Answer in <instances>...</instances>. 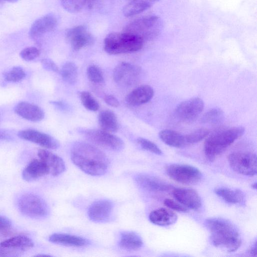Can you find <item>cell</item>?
<instances>
[{"mask_svg":"<svg viewBox=\"0 0 257 257\" xmlns=\"http://www.w3.org/2000/svg\"><path fill=\"white\" fill-rule=\"evenodd\" d=\"M228 161L231 168L238 174L246 176H253L256 174V156L255 154L232 153L228 155Z\"/></svg>","mask_w":257,"mask_h":257,"instance_id":"9","label":"cell"},{"mask_svg":"<svg viewBox=\"0 0 257 257\" xmlns=\"http://www.w3.org/2000/svg\"><path fill=\"white\" fill-rule=\"evenodd\" d=\"M141 69L128 62H122L114 69L113 78L119 85L129 86L136 82L140 74Z\"/></svg>","mask_w":257,"mask_h":257,"instance_id":"11","label":"cell"},{"mask_svg":"<svg viewBox=\"0 0 257 257\" xmlns=\"http://www.w3.org/2000/svg\"><path fill=\"white\" fill-rule=\"evenodd\" d=\"M66 39L74 50L92 45L94 39L83 25L77 26L69 29L66 33Z\"/></svg>","mask_w":257,"mask_h":257,"instance_id":"12","label":"cell"},{"mask_svg":"<svg viewBox=\"0 0 257 257\" xmlns=\"http://www.w3.org/2000/svg\"><path fill=\"white\" fill-rule=\"evenodd\" d=\"M6 0H0V8L2 7Z\"/></svg>","mask_w":257,"mask_h":257,"instance_id":"47","label":"cell"},{"mask_svg":"<svg viewBox=\"0 0 257 257\" xmlns=\"http://www.w3.org/2000/svg\"><path fill=\"white\" fill-rule=\"evenodd\" d=\"M23 252L0 245V256H18Z\"/></svg>","mask_w":257,"mask_h":257,"instance_id":"40","label":"cell"},{"mask_svg":"<svg viewBox=\"0 0 257 257\" xmlns=\"http://www.w3.org/2000/svg\"><path fill=\"white\" fill-rule=\"evenodd\" d=\"M80 98L83 105L88 110L95 111L99 109L98 102L90 92L82 91L80 94Z\"/></svg>","mask_w":257,"mask_h":257,"instance_id":"32","label":"cell"},{"mask_svg":"<svg viewBox=\"0 0 257 257\" xmlns=\"http://www.w3.org/2000/svg\"><path fill=\"white\" fill-rule=\"evenodd\" d=\"M42 65L44 69L55 72H59L60 70L57 65L50 59H43L41 61Z\"/></svg>","mask_w":257,"mask_h":257,"instance_id":"41","label":"cell"},{"mask_svg":"<svg viewBox=\"0 0 257 257\" xmlns=\"http://www.w3.org/2000/svg\"><path fill=\"white\" fill-rule=\"evenodd\" d=\"M214 192L216 195L228 203L241 204L244 202V195L239 189L233 190L221 187L215 189Z\"/></svg>","mask_w":257,"mask_h":257,"instance_id":"29","label":"cell"},{"mask_svg":"<svg viewBox=\"0 0 257 257\" xmlns=\"http://www.w3.org/2000/svg\"><path fill=\"white\" fill-rule=\"evenodd\" d=\"M166 172L173 180L187 185L197 184L202 177L198 169L185 164H171L166 168Z\"/></svg>","mask_w":257,"mask_h":257,"instance_id":"8","label":"cell"},{"mask_svg":"<svg viewBox=\"0 0 257 257\" xmlns=\"http://www.w3.org/2000/svg\"><path fill=\"white\" fill-rule=\"evenodd\" d=\"M10 136L5 133L0 131V140H9Z\"/></svg>","mask_w":257,"mask_h":257,"instance_id":"46","label":"cell"},{"mask_svg":"<svg viewBox=\"0 0 257 257\" xmlns=\"http://www.w3.org/2000/svg\"><path fill=\"white\" fill-rule=\"evenodd\" d=\"M143 240L139 234L133 231H124L121 233L119 246L126 250H135L143 245Z\"/></svg>","mask_w":257,"mask_h":257,"instance_id":"24","label":"cell"},{"mask_svg":"<svg viewBox=\"0 0 257 257\" xmlns=\"http://www.w3.org/2000/svg\"><path fill=\"white\" fill-rule=\"evenodd\" d=\"M144 42L140 38L123 32L111 33L104 40V49L110 55L131 53L142 49Z\"/></svg>","mask_w":257,"mask_h":257,"instance_id":"4","label":"cell"},{"mask_svg":"<svg viewBox=\"0 0 257 257\" xmlns=\"http://www.w3.org/2000/svg\"><path fill=\"white\" fill-rule=\"evenodd\" d=\"M251 186H252V188H253L254 189H256V182H255L254 183L252 184Z\"/></svg>","mask_w":257,"mask_h":257,"instance_id":"48","label":"cell"},{"mask_svg":"<svg viewBox=\"0 0 257 257\" xmlns=\"http://www.w3.org/2000/svg\"><path fill=\"white\" fill-rule=\"evenodd\" d=\"M104 100L106 103L112 107H117L119 105V102L117 99L111 94L105 95Z\"/></svg>","mask_w":257,"mask_h":257,"instance_id":"43","label":"cell"},{"mask_svg":"<svg viewBox=\"0 0 257 257\" xmlns=\"http://www.w3.org/2000/svg\"><path fill=\"white\" fill-rule=\"evenodd\" d=\"M209 134V131L206 128H200L197 129L190 134L185 135L187 145L197 143Z\"/></svg>","mask_w":257,"mask_h":257,"instance_id":"33","label":"cell"},{"mask_svg":"<svg viewBox=\"0 0 257 257\" xmlns=\"http://www.w3.org/2000/svg\"><path fill=\"white\" fill-rule=\"evenodd\" d=\"M99 124L101 130L109 133L116 132L118 124L116 115L109 110H103L100 112L98 116Z\"/></svg>","mask_w":257,"mask_h":257,"instance_id":"27","label":"cell"},{"mask_svg":"<svg viewBox=\"0 0 257 257\" xmlns=\"http://www.w3.org/2000/svg\"><path fill=\"white\" fill-rule=\"evenodd\" d=\"M97 0H86V4L85 6H86L89 9H92Z\"/></svg>","mask_w":257,"mask_h":257,"instance_id":"45","label":"cell"},{"mask_svg":"<svg viewBox=\"0 0 257 257\" xmlns=\"http://www.w3.org/2000/svg\"><path fill=\"white\" fill-rule=\"evenodd\" d=\"M204 105L201 98L192 97L180 102L175 109L174 114L180 121L191 122L199 116L203 109Z\"/></svg>","mask_w":257,"mask_h":257,"instance_id":"10","label":"cell"},{"mask_svg":"<svg viewBox=\"0 0 257 257\" xmlns=\"http://www.w3.org/2000/svg\"><path fill=\"white\" fill-rule=\"evenodd\" d=\"M256 242L255 241L249 249V253L253 256H256Z\"/></svg>","mask_w":257,"mask_h":257,"instance_id":"44","label":"cell"},{"mask_svg":"<svg viewBox=\"0 0 257 257\" xmlns=\"http://www.w3.org/2000/svg\"><path fill=\"white\" fill-rule=\"evenodd\" d=\"M137 142L145 150L158 155L162 154L161 150L155 143L146 139L139 138Z\"/></svg>","mask_w":257,"mask_h":257,"instance_id":"37","label":"cell"},{"mask_svg":"<svg viewBox=\"0 0 257 257\" xmlns=\"http://www.w3.org/2000/svg\"><path fill=\"white\" fill-rule=\"evenodd\" d=\"M49 173V170L40 159H33L22 172V177L27 182L36 180Z\"/></svg>","mask_w":257,"mask_h":257,"instance_id":"21","label":"cell"},{"mask_svg":"<svg viewBox=\"0 0 257 257\" xmlns=\"http://www.w3.org/2000/svg\"><path fill=\"white\" fill-rule=\"evenodd\" d=\"M40 52L35 47H28L23 49L20 52L21 57L26 61H31L39 56Z\"/></svg>","mask_w":257,"mask_h":257,"instance_id":"38","label":"cell"},{"mask_svg":"<svg viewBox=\"0 0 257 257\" xmlns=\"http://www.w3.org/2000/svg\"><path fill=\"white\" fill-rule=\"evenodd\" d=\"M162 28L161 18L156 15H150L130 23L123 32L137 36L144 42L155 39L160 34Z\"/></svg>","mask_w":257,"mask_h":257,"instance_id":"5","label":"cell"},{"mask_svg":"<svg viewBox=\"0 0 257 257\" xmlns=\"http://www.w3.org/2000/svg\"><path fill=\"white\" fill-rule=\"evenodd\" d=\"M18 207L23 214L35 219L44 218L49 213L46 202L39 196L32 193L22 195L18 201Z\"/></svg>","mask_w":257,"mask_h":257,"instance_id":"6","label":"cell"},{"mask_svg":"<svg viewBox=\"0 0 257 257\" xmlns=\"http://www.w3.org/2000/svg\"><path fill=\"white\" fill-rule=\"evenodd\" d=\"M15 113L28 120L37 122L42 120L45 115L39 106L26 101H21L15 106Z\"/></svg>","mask_w":257,"mask_h":257,"instance_id":"19","label":"cell"},{"mask_svg":"<svg viewBox=\"0 0 257 257\" xmlns=\"http://www.w3.org/2000/svg\"><path fill=\"white\" fill-rule=\"evenodd\" d=\"M38 156L47 166L49 173L53 176H57L64 172L65 164L59 156L44 149L38 151Z\"/></svg>","mask_w":257,"mask_h":257,"instance_id":"17","label":"cell"},{"mask_svg":"<svg viewBox=\"0 0 257 257\" xmlns=\"http://www.w3.org/2000/svg\"><path fill=\"white\" fill-rule=\"evenodd\" d=\"M64 9L70 13L80 11L85 6L86 0H61Z\"/></svg>","mask_w":257,"mask_h":257,"instance_id":"35","label":"cell"},{"mask_svg":"<svg viewBox=\"0 0 257 257\" xmlns=\"http://www.w3.org/2000/svg\"><path fill=\"white\" fill-rule=\"evenodd\" d=\"M205 225L210 232V239L216 247L229 252L237 250L241 239L237 227L232 222L222 218L207 219Z\"/></svg>","mask_w":257,"mask_h":257,"instance_id":"2","label":"cell"},{"mask_svg":"<svg viewBox=\"0 0 257 257\" xmlns=\"http://www.w3.org/2000/svg\"><path fill=\"white\" fill-rule=\"evenodd\" d=\"M63 80L70 84H74L77 80L78 68L72 62H67L62 67L59 72Z\"/></svg>","mask_w":257,"mask_h":257,"instance_id":"30","label":"cell"},{"mask_svg":"<svg viewBox=\"0 0 257 257\" xmlns=\"http://www.w3.org/2000/svg\"><path fill=\"white\" fill-rule=\"evenodd\" d=\"M73 163L84 173L91 176L104 174L108 168L109 160L97 148L85 142H77L71 150Z\"/></svg>","mask_w":257,"mask_h":257,"instance_id":"1","label":"cell"},{"mask_svg":"<svg viewBox=\"0 0 257 257\" xmlns=\"http://www.w3.org/2000/svg\"><path fill=\"white\" fill-rule=\"evenodd\" d=\"M34 244L28 236L18 235L8 238L0 243V245L24 252L32 247Z\"/></svg>","mask_w":257,"mask_h":257,"instance_id":"28","label":"cell"},{"mask_svg":"<svg viewBox=\"0 0 257 257\" xmlns=\"http://www.w3.org/2000/svg\"><path fill=\"white\" fill-rule=\"evenodd\" d=\"M135 181L141 188L151 192H164L169 190L172 186L155 177L140 174L135 177Z\"/></svg>","mask_w":257,"mask_h":257,"instance_id":"18","label":"cell"},{"mask_svg":"<svg viewBox=\"0 0 257 257\" xmlns=\"http://www.w3.org/2000/svg\"><path fill=\"white\" fill-rule=\"evenodd\" d=\"M164 204L169 208L179 212H186L187 209L186 207L181 205L171 199H166L164 201Z\"/></svg>","mask_w":257,"mask_h":257,"instance_id":"39","label":"cell"},{"mask_svg":"<svg viewBox=\"0 0 257 257\" xmlns=\"http://www.w3.org/2000/svg\"><path fill=\"white\" fill-rule=\"evenodd\" d=\"M224 119V112L218 107H214L206 112L201 118V121L205 123L216 124L221 122Z\"/></svg>","mask_w":257,"mask_h":257,"instance_id":"31","label":"cell"},{"mask_svg":"<svg viewBox=\"0 0 257 257\" xmlns=\"http://www.w3.org/2000/svg\"><path fill=\"white\" fill-rule=\"evenodd\" d=\"M57 25V19L54 15L48 14L37 19L29 30L30 37L36 40L44 34L53 31Z\"/></svg>","mask_w":257,"mask_h":257,"instance_id":"14","label":"cell"},{"mask_svg":"<svg viewBox=\"0 0 257 257\" xmlns=\"http://www.w3.org/2000/svg\"><path fill=\"white\" fill-rule=\"evenodd\" d=\"M11 226L12 222L9 218L0 215V232L6 231L10 229Z\"/></svg>","mask_w":257,"mask_h":257,"instance_id":"42","label":"cell"},{"mask_svg":"<svg viewBox=\"0 0 257 257\" xmlns=\"http://www.w3.org/2000/svg\"><path fill=\"white\" fill-rule=\"evenodd\" d=\"M4 75L5 80L7 81L17 82L21 81L25 77L26 73L22 68L16 66L5 73Z\"/></svg>","mask_w":257,"mask_h":257,"instance_id":"34","label":"cell"},{"mask_svg":"<svg viewBox=\"0 0 257 257\" xmlns=\"http://www.w3.org/2000/svg\"><path fill=\"white\" fill-rule=\"evenodd\" d=\"M36 256H50V255H46V254H38V255H37Z\"/></svg>","mask_w":257,"mask_h":257,"instance_id":"50","label":"cell"},{"mask_svg":"<svg viewBox=\"0 0 257 257\" xmlns=\"http://www.w3.org/2000/svg\"><path fill=\"white\" fill-rule=\"evenodd\" d=\"M149 217L152 223L163 226L174 224L178 218L177 215L173 211L163 207L152 211Z\"/></svg>","mask_w":257,"mask_h":257,"instance_id":"22","label":"cell"},{"mask_svg":"<svg viewBox=\"0 0 257 257\" xmlns=\"http://www.w3.org/2000/svg\"><path fill=\"white\" fill-rule=\"evenodd\" d=\"M160 139L166 145L175 148L187 146L185 135L171 130H163L159 134Z\"/></svg>","mask_w":257,"mask_h":257,"instance_id":"25","label":"cell"},{"mask_svg":"<svg viewBox=\"0 0 257 257\" xmlns=\"http://www.w3.org/2000/svg\"><path fill=\"white\" fill-rule=\"evenodd\" d=\"M80 131L88 140L106 149L119 151L124 147L123 141L109 132L102 130L87 128Z\"/></svg>","mask_w":257,"mask_h":257,"instance_id":"7","label":"cell"},{"mask_svg":"<svg viewBox=\"0 0 257 257\" xmlns=\"http://www.w3.org/2000/svg\"><path fill=\"white\" fill-rule=\"evenodd\" d=\"M160 0H131L123 9L126 17L138 15L152 7Z\"/></svg>","mask_w":257,"mask_h":257,"instance_id":"26","label":"cell"},{"mask_svg":"<svg viewBox=\"0 0 257 257\" xmlns=\"http://www.w3.org/2000/svg\"><path fill=\"white\" fill-rule=\"evenodd\" d=\"M87 76L92 82L98 83L103 81V73L101 69L96 65H90L87 69Z\"/></svg>","mask_w":257,"mask_h":257,"instance_id":"36","label":"cell"},{"mask_svg":"<svg viewBox=\"0 0 257 257\" xmlns=\"http://www.w3.org/2000/svg\"><path fill=\"white\" fill-rule=\"evenodd\" d=\"M49 240L56 244L73 246H82L88 243L85 238L65 233L52 234L49 237Z\"/></svg>","mask_w":257,"mask_h":257,"instance_id":"23","label":"cell"},{"mask_svg":"<svg viewBox=\"0 0 257 257\" xmlns=\"http://www.w3.org/2000/svg\"><path fill=\"white\" fill-rule=\"evenodd\" d=\"M153 88L148 85L140 86L130 92L125 97V100L130 105H140L149 101L153 97Z\"/></svg>","mask_w":257,"mask_h":257,"instance_id":"20","label":"cell"},{"mask_svg":"<svg viewBox=\"0 0 257 257\" xmlns=\"http://www.w3.org/2000/svg\"><path fill=\"white\" fill-rule=\"evenodd\" d=\"M113 208V205L109 200L103 199L96 201L88 208V217L96 222L106 221L111 216Z\"/></svg>","mask_w":257,"mask_h":257,"instance_id":"15","label":"cell"},{"mask_svg":"<svg viewBox=\"0 0 257 257\" xmlns=\"http://www.w3.org/2000/svg\"><path fill=\"white\" fill-rule=\"evenodd\" d=\"M245 131L242 126L222 130L209 136L204 145V152L210 161L222 153L227 147L241 137Z\"/></svg>","mask_w":257,"mask_h":257,"instance_id":"3","label":"cell"},{"mask_svg":"<svg viewBox=\"0 0 257 257\" xmlns=\"http://www.w3.org/2000/svg\"><path fill=\"white\" fill-rule=\"evenodd\" d=\"M10 3H16L17 2L18 0H6Z\"/></svg>","mask_w":257,"mask_h":257,"instance_id":"49","label":"cell"},{"mask_svg":"<svg viewBox=\"0 0 257 257\" xmlns=\"http://www.w3.org/2000/svg\"><path fill=\"white\" fill-rule=\"evenodd\" d=\"M173 195L177 201L186 208L197 210L201 206V199L198 193L191 188L174 189Z\"/></svg>","mask_w":257,"mask_h":257,"instance_id":"16","label":"cell"},{"mask_svg":"<svg viewBox=\"0 0 257 257\" xmlns=\"http://www.w3.org/2000/svg\"><path fill=\"white\" fill-rule=\"evenodd\" d=\"M18 137L45 148L49 149H57L60 146V143L57 140L53 137L33 129L22 130L18 133Z\"/></svg>","mask_w":257,"mask_h":257,"instance_id":"13","label":"cell"}]
</instances>
